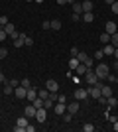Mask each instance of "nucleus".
<instances>
[{
    "label": "nucleus",
    "instance_id": "f257e3e1",
    "mask_svg": "<svg viewBox=\"0 0 118 132\" xmlns=\"http://www.w3.org/2000/svg\"><path fill=\"white\" fill-rule=\"evenodd\" d=\"M95 73H96V77H98V79H106V75L110 73V69H108L106 63H98L96 69H95Z\"/></svg>",
    "mask_w": 118,
    "mask_h": 132
},
{
    "label": "nucleus",
    "instance_id": "f03ea898",
    "mask_svg": "<svg viewBox=\"0 0 118 132\" xmlns=\"http://www.w3.org/2000/svg\"><path fill=\"white\" fill-rule=\"evenodd\" d=\"M83 77H85V81L89 83V85H96V83H98V77H96V73L93 71V69H87V73H85Z\"/></svg>",
    "mask_w": 118,
    "mask_h": 132
},
{
    "label": "nucleus",
    "instance_id": "7ed1b4c3",
    "mask_svg": "<svg viewBox=\"0 0 118 132\" xmlns=\"http://www.w3.org/2000/svg\"><path fill=\"white\" fill-rule=\"evenodd\" d=\"M35 120L38 122H45L47 120V109H45V106H41V109L35 110Z\"/></svg>",
    "mask_w": 118,
    "mask_h": 132
},
{
    "label": "nucleus",
    "instance_id": "20e7f679",
    "mask_svg": "<svg viewBox=\"0 0 118 132\" xmlns=\"http://www.w3.org/2000/svg\"><path fill=\"white\" fill-rule=\"evenodd\" d=\"M45 89H47L49 93H57V91H59V83H57L55 79H47V83H45Z\"/></svg>",
    "mask_w": 118,
    "mask_h": 132
},
{
    "label": "nucleus",
    "instance_id": "39448f33",
    "mask_svg": "<svg viewBox=\"0 0 118 132\" xmlns=\"http://www.w3.org/2000/svg\"><path fill=\"white\" fill-rule=\"evenodd\" d=\"M53 109H55V114L57 116H63L65 112H67V105H65V103H55Z\"/></svg>",
    "mask_w": 118,
    "mask_h": 132
},
{
    "label": "nucleus",
    "instance_id": "423d86ee",
    "mask_svg": "<svg viewBox=\"0 0 118 132\" xmlns=\"http://www.w3.org/2000/svg\"><path fill=\"white\" fill-rule=\"evenodd\" d=\"M14 95H16L18 99H26V95H28V89L22 87V85H18V87L14 89Z\"/></svg>",
    "mask_w": 118,
    "mask_h": 132
},
{
    "label": "nucleus",
    "instance_id": "0eeeda50",
    "mask_svg": "<svg viewBox=\"0 0 118 132\" xmlns=\"http://www.w3.org/2000/svg\"><path fill=\"white\" fill-rule=\"evenodd\" d=\"M35 106L34 105H28L26 109H24V116H28V118H35Z\"/></svg>",
    "mask_w": 118,
    "mask_h": 132
},
{
    "label": "nucleus",
    "instance_id": "6e6552de",
    "mask_svg": "<svg viewBox=\"0 0 118 132\" xmlns=\"http://www.w3.org/2000/svg\"><path fill=\"white\" fill-rule=\"evenodd\" d=\"M87 97H89L87 89H75V99H77V101H85Z\"/></svg>",
    "mask_w": 118,
    "mask_h": 132
},
{
    "label": "nucleus",
    "instance_id": "1a4fd4ad",
    "mask_svg": "<svg viewBox=\"0 0 118 132\" xmlns=\"http://www.w3.org/2000/svg\"><path fill=\"white\" fill-rule=\"evenodd\" d=\"M67 112H71V114H77V112H79V101L77 99L67 105Z\"/></svg>",
    "mask_w": 118,
    "mask_h": 132
},
{
    "label": "nucleus",
    "instance_id": "9d476101",
    "mask_svg": "<svg viewBox=\"0 0 118 132\" xmlns=\"http://www.w3.org/2000/svg\"><path fill=\"white\" fill-rule=\"evenodd\" d=\"M101 95H102V97H106V99H108V97H112V89H110V85H102V83H101Z\"/></svg>",
    "mask_w": 118,
    "mask_h": 132
},
{
    "label": "nucleus",
    "instance_id": "9b49d317",
    "mask_svg": "<svg viewBox=\"0 0 118 132\" xmlns=\"http://www.w3.org/2000/svg\"><path fill=\"white\" fill-rule=\"evenodd\" d=\"M26 99H28L30 103H32V101H35V99H38V89L30 87V89H28V95H26Z\"/></svg>",
    "mask_w": 118,
    "mask_h": 132
},
{
    "label": "nucleus",
    "instance_id": "f8f14e48",
    "mask_svg": "<svg viewBox=\"0 0 118 132\" xmlns=\"http://www.w3.org/2000/svg\"><path fill=\"white\" fill-rule=\"evenodd\" d=\"M114 50H116V47H114L112 44H104V47H102V53H104V55H114Z\"/></svg>",
    "mask_w": 118,
    "mask_h": 132
},
{
    "label": "nucleus",
    "instance_id": "ddd939ff",
    "mask_svg": "<svg viewBox=\"0 0 118 132\" xmlns=\"http://www.w3.org/2000/svg\"><path fill=\"white\" fill-rule=\"evenodd\" d=\"M87 69H89V67L85 65V63H79V65H77V69H75V73H77L79 77H83L85 73H87Z\"/></svg>",
    "mask_w": 118,
    "mask_h": 132
},
{
    "label": "nucleus",
    "instance_id": "4468645a",
    "mask_svg": "<svg viewBox=\"0 0 118 132\" xmlns=\"http://www.w3.org/2000/svg\"><path fill=\"white\" fill-rule=\"evenodd\" d=\"M81 6H83V12H93V2L90 0H83Z\"/></svg>",
    "mask_w": 118,
    "mask_h": 132
},
{
    "label": "nucleus",
    "instance_id": "2eb2a0df",
    "mask_svg": "<svg viewBox=\"0 0 118 132\" xmlns=\"http://www.w3.org/2000/svg\"><path fill=\"white\" fill-rule=\"evenodd\" d=\"M81 20H85L87 24H90L93 20H95V16H93V12H83V16H81Z\"/></svg>",
    "mask_w": 118,
    "mask_h": 132
},
{
    "label": "nucleus",
    "instance_id": "dca6fc26",
    "mask_svg": "<svg viewBox=\"0 0 118 132\" xmlns=\"http://www.w3.org/2000/svg\"><path fill=\"white\" fill-rule=\"evenodd\" d=\"M106 34H110V36L116 34V24L114 22H106Z\"/></svg>",
    "mask_w": 118,
    "mask_h": 132
},
{
    "label": "nucleus",
    "instance_id": "f3484780",
    "mask_svg": "<svg viewBox=\"0 0 118 132\" xmlns=\"http://www.w3.org/2000/svg\"><path fill=\"white\" fill-rule=\"evenodd\" d=\"M73 14L83 16V6H81V2H75V4H73Z\"/></svg>",
    "mask_w": 118,
    "mask_h": 132
},
{
    "label": "nucleus",
    "instance_id": "a211bd4d",
    "mask_svg": "<svg viewBox=\"0 0 118 132\" xmlns=\"http://www.w3.org/2000/svg\"><path fill=\"white\" fill-rule=\"evenodd\" d=\"M79 63H81V61H79L77 57H71V61H69V67H71V71H75V69H77Z\"/></svg>",
    "mask_w": 118,
    "mask_h": 132
},
{
    "label": "nucleus",
    "instance_id": "6ab92c4d",
    "mask_svg": "<svg viewBox=\"0 0 118 132\" xmlns=\"http://www.w3.org/2000/svg\"><path fill=\"white\" fill-rule=\"evenodd\" d=\"M106 103H108V106H110V109H114V106L118 105V99H116V97H108Z\"/></svg>",
    "mask_w": 118,
    "mask_h": 132
},
{
    "label": "nucleus",
    "instance_id": "aec40b11",
    "mask_svg": "<svg viewBox=\"0 0 118 132\" xmlns=\"http://www.w3.org/2000/svg\"><path fill=\"white\" fill-rule=\"evenodd\" d=\"M53 105H55V101H53V99H49V97H47V99L43 101V106H45V109H53Z\"/></svg>",
    "mask_w": 118,
    "mask_h": 132
},
{
    "label": "nucleus",
    "instance_id": "412c9836",
    "mask_svg": "<svg viewBox=\"0 0 118 132\" xmlns=\"http://www.w3.org/2000/svg\"><path fill=\"white\" fill-rule=\"evenodd\" d=\"M32 105H34L35 109H41V106H43V99H41V97H38L35 101H32Z\"/></svg>",
    "mask_w": 118,
    "mask_h": 132
},
{
    "label": "nucleus",
    "instance_id": "4be33fe9",
    "mask_svg": "<svg viewBox=\"0 0 118 132\" xmlns=\"http://www.w3.org/2000/svg\"><path fill=\"white\" fill-rule=\"evenodd\" d=\"M101 42L102 44H110V34H106V32L101 34Z\"/></svg>",
    "mask_w": 118,
    "mask_h": 132
},
{
    "label": "nucleus",
    "instance_id": "5701e85b",
    "mask_svg": "<svg viewBox=\"0 0 118 132\" xmlns=\"http://www.w3.org/2000/svg\"><path fill=\"white\" fill-rule=\"evenodd\" d=\"M38 97H41V99H47V97H49V91H47V89H41V91H38Z\"/></svg>",
    "mask_w": 118,
    "mask_h": 132
},
{
    "label": "nucleus",
    "instance_id": "b1692460",
    "mask_svg": "<svg viewBox=\"0 0 118 132\" xmlns=\"http://www.w3.org/2000/svg\"><path fill=\"white\" fill-rule=\"evenodd\" d=\"M77 59H79V61H81V63H85V61L89 59V55L85 53V51H79V55H77Z\"/></svg>",
    "mask_w": 118,
    "mask_h": 132
},
{
    "label": "nucleus",
    "instance_id": "393cba45",
    "mask_svg": "<svg viewBox=\"0 0 118 132\" xmlns=\"http://www.w3.org/2000/svg\"><path fill=\"white\" fill-rule=\"evenodd\" d=\"M12 93H14V87H12L10 83H6L4 85V95H12Z\"/></svg>",
    "mask_w": 118,
    "mask_h": 132
},
{
    "label": "nucleus",
    "instance_id": "a878e982",
    "mask_svg": "<svg viewBox=\"0 0 118 132\" xmlns=\"http://www.w3.org/2000/svg\"><path fill=\"white\" fill-rule=\"evenodd\" d=\"M110 44H112L114 47H118V32H116V34H112V36H110Z\"/></svg>",
    "mask_w": 118,
    "mask_h": 132
},
{
    "label": "nucleus",
    "instance_id": "bb28decb",
    "mask_svg": "<svg viewBox=\"0 0 118 132\" xmlns=\"http://www.w3.org/2000/svg\"><path fill=\"white\" fill-rule=\"evenodd\" d=\"M61 28V22L59 20H51V30H59Z\"/></svg>",
    "mask_w": 118,
    "mask_h": 132
},
{
    "label": "nucleus",
    "instance_id": "cd10ccee",
    "mask_svg": "<svg viewBox=\"0 0 118 132\" xmlns=\"http://www.w3.org/2000/svg\"><path fill=\"white\" fill-rule=\"evenodd\" d=\"M24 45H26V47H30V45H34V38H30V36H26V39H24Z\"/></svg>",
    "mask_w": 118,
    "mask_h": 132
},
{
    "label": "nucleus",
    "instance_id": "c85d7f7f",
    "mask_svg": "<svg viewBox=\"0 0 118 132\" xmlns=\"http://www.w3.org/2000/svg\"><path fill=\"white\" fill-rule=\"evenodd\" d=\"M14 47H24V39H22V38L14 39Z\"/></svg>",
    "mask_w": 118,
    "mask_h": 132
},
{
    "label": "nucleus",
    "instance_id": "c756f323",
    "mask_svg": "<svg viewBox=\"0 0 118 132\" xmlns=\"http://www.w3.org/2000/svg\"><path fill=\"white\" fill-rule=\"evenodd\" d=\"M20 85H22V87H26V89H30V87H32L30 79H22V81H20Z\"/></svg>",
    "mask_w": 118,
    "mask_h": 132
},
{
    "label": "nucleus",
    "instance_id": "7c9ffc66",
    "mask_svg": "<svg viewBox=\"0 0 118 132\" xmlns=\"http://www.w3.org/2000/svg\"><path fill=\"white\" fill-rule=\"evenodd\" d=\"M41 28H43V30H51V20H43Z\"/></svg>",
    "mask_w": 118,
    "mask_h": 132
},
{
    "label": "nucleus",
    "instance_id": "2f4dec72",
    "mask_svg": "<svg viewBox=\"0 0 118 132\" xmlns=\"http://www.w3.org/2000/svg\"><path fill=\"white\" fill-rule=\"evenodd\" d=\"M57 103H65L67 105V97L65 95H57Z\"/></svg>",
    "mask_w": 118,
    "mask_h": 132
},
{
    "label": "nucleus",
    "instance_id": "473e14b6",
    "mask_svg": "<svg viewBox=\"0 0 118 132\" xmlns=\"http://www.w3.org/2000/svg\"><path fill=\"white\" fill-rule=\"evenodd\" d=\"M71 118H73L71 112H65V114H63V120H65V122H71Z\"/></svg>",
    "mask_w": 118,
    "mask_h": 132
},
{
    "label": "nucleus",
    "instance_id": "72a5a7b5",
    "mask_svg": "<svg viewBox=\"0 0 118 132\" xmlns=\"http://www.w3.org/2000/svg\"><path fill=\"white\" fill-rule=\"evenodd\" d=\"M8 83H10V85H12L14 89H16L18 85H20V81H18V79H8Z\"/></svg>",
    "mask_w": 118,
    "mask_h": 132
},
{
    "label": "nucleus",
    "instance_id": "f704fd0d",
    "mask_svg": "<svg viewBox=\"0 0 118 132\" xmlns=\"http://www.w3.org/2000/svg\"><path fill=\"white\" fill-rule=\"evenodd\" d=\"M83 130H85V132H93V130H95V126H93V124H85Z\"/></svg>",
    "mask_w": 118,
    "mask_h": 132
},
{
    "label": "nucleus",
    "instance_id": "c9c22d12",
    "mask_svg": "<svg viewBox=\"0 0 118 132\" xmlns=\"http://www.w3.org/2000/svg\"><path fill=\"white\" fill-rule=\"evenodd\" d=\"M110 8H112L114 14H118V0H114V4H110Z\"/></svg>",
    "mask_w": 118,
    "mask_h": 132
},
{
    "label": "nucleus",
    "instance_id": "e433bc0d",
    "mask_svg": "<svg viewBox=\"0 0 118 132\" xmlns=\"http://www.w3.org/2000/svg\"><path fill=\"white\" fill-rule=\"evenodd\" d=\"M106 81L108 83H114V81H116V75H110V73H108V75H106Z\"/></svg>",
    "mask_w": 118,
    "mask_h": 132
},
{
    "label": "nucleus",
    "instance_id": "4c0bfd02",
    "mask_svg": "<svg viewBox=\"0 0 118 132\" xmlns=\"http://www.w3.org/2000/svg\"><path fill=\"white\" fill-rule=\"evenodd\" d=\"M102 55H104V53H102V50L95 51V59H102Z\"/></svg>",
    "mask_w": 118,
    "mask_h": 132
},
{
    "label": "nucleus",
    "instance_id": "58836bf2",
    "mask_svg": "<svg viewBox=\"0 0 118 132\" xmlns=\"http://www.w3.org/2000/svg\"><path fill=\"white\" fill-rule=\"evenodd\" d=\"M79 55V47H71V57H77Z\"/></svg>",
    "mask_w": 118,
    "mask_h": 132
},
{
    "label": "nucleus",
    "instance_id": "ea45409f",
    "mask_svg": "<svg viewBox=\"0 0 118 132\" xmlns=\"http://www.w3.org/2000/svg\"><path fill=\"white\" fill-rule=\"evenodd\" d=\"M6 55H8V51H6V50H4V47H0V59H4Z\"/></svg>",
    "mask_w": 118,
    "mask_h": 132
},
{
    "label": "nucleus",
    "instance_id": "a19ab883",
    "mask_svg": "<svg viewBox=\"0 0 118 132\" xmlns=\"http://www.w3.org/2000/svg\"><path fill=\"white\" fill-rule=\"evenodd\" d=\"M0 24H2V28H4L6 24H8V18H6V16H0Z\"/></svg>",
    "mask_w": 118,
    "mask_h": 132
},
{
    "label": "nucleus",
    "instance_id": "79ce46f5",
    "mask_svg": "<svg viewBox=\"0 0 118 132\" xmlns=\"http://www.w3.org/2000/svg\"><path fill=\"white\" fill-rule=\"evenodd\" d=\"M6 36H8V34H6L4 30H0V42H4V39H6Z\"/></svg>",
    "mask_w": 118,
    "mask_h": 132
},
{
    "label": "nucleus",
    "instance_id": "37998d69",
    "mask_svg": "<svg viewBox=\"0 0 118 132\" xmlns=\"http://www.w3.org/2000/svg\"><path fill=\"white\" fill-rule=\"evenodd\" d=\"M71 18H73V22H79V20H81V16H79V14H73Z\"/></svg>",
    "mask_w": 118,
    "mask_h": 132
},
{
    "label": "nucleus",
    "instance_id": "c03bdc74",
    "mask_svg": "<svg viewBox=\"0 0 118 132\" xmlns=\"http://www.w3.org/2000/svg\"><path fill=\"white\" fill-rule=\"evenodd\" d=\"M35 126H32V124H28V128H26V132H34Z\"/></svg>",
    "mask_w": 118,
    "mask_h": 132
},
{
    "label": "nucleus",
    "instance_id": "a18cd8bd",
    "mask_svg": "<svg viewBox=\"0 0 118 132\" xmlns=\"http://www.w3.org/2000/svg\"><path fill=\"white\" fill-rule=\"evenodd\" d=\"M0 83H6V77H4V73H0Z\"/></svg>",
    "mask_w": 118,
    "mask_h": 132
},
{
    "label": "nucleus",
    "instance_id": "49530a36",
    "mask_svg": "<svg viewBox=\"0 0 118 132\" xmlns=\"http://www.w3.org/2000/svg\"><path fill=\"white\" fill-rule=\"evenodd\" d=\"M57 4H59V6H63V4H67V0H57Z\"/></svg>",
    "mask_w": 118,
    "mask_h": 132
},
{
    "label": "nucleus",
    "instance_id": "de8ad7c7",
    "mask_svg": "<svg viewBox=\"0 0 118 132\" xmlns=\"http://www.w3.org/2000/svg\"><path fill=\"white\" fill-rule=\"evenodd\" d=\"M114 57H116V61H118V47L114 50Z\"/></svg>",
    "mask_w": 118,
    "mask_h": 132
},
{
    "label": "nucleus",
    "instance_id": "09e8293b",
    "mask_svg": "<svg viewBox=\"0 0 118 132\" xmlns=\"http://www.w3.org/2000/svg\"><path fill=\"white\" fill-rule=\"evenodd\" d=\"M104 2H106V4H114V0H104Z\"/></svg>",
    "mask_w": 118,
    "mask_h": 132
},
{
    "label": "nucleus",
    "instance_id": "8fccbe9b",
    "mask_svg": "<svg viewBox=\"0 0 118 132\" xmlns=\"http://www.w3.org/2000/svg\"><path fill=\"white\" fill-rule=\"evenodd\" d=\"M67 4H75V0H67Z\"/></svg>",
    "mask_w": 118,
    "mask_h": 132
},
{
    "label": "nucleus",
    "instance_id": "3c124183",
    "mask_svg": "<svg viewBox=\"0 0 118 132\" xmlns=\"http://www.w3.org/2000/svg\"><path fill=\"white\" fill-rule=\"evenodd\" d=\"M34 2H38V4H41V2H43V0H34Z\"/></svg>",
    "mask_w": 118,
    "mask_h": 132
},
{
    "label": "nucleus",
    "instance_id": "603ef678",
    "mask_svg": "<svg viewBox=\"0 0 118 132\" xmlns=\"http://www.w3.org/2000/svg\"><path fill=\"white\" fill-rule=\"evenodd\" d=\"M114 67H116V71H118V61H116V63H114Z\"/></svg>",
    "mask_w": 118,
    "mask_h": 132
},
{
    "label": "nucleus",
    "instance_id": "864d4df0",
    "mask_svg": "<svg viewBox=\"0 0 118 132\" xmlns=\"http://www.w3.org/2000/svg\"><path fill=\"white\" fill-rule=\"evenodd\" d=\"M28 2H34V0H28Z\"/></svg>",
    "mask_w": 118,
    "mask_h": 132
},
{
    "label": "nucleus",
    "instance_id": "5fc2aeb1",
    "mask_svg": "<svg viewBox=\"0 0 118 132\" xmlns=\"http://www.w3.org/2000/svg\"><path fill=\"white\" fill-rule=\"evenodd\" d=\"M0 30H2V24H0Z\"/></svg>",
    "mask_w": 118,
    "mask_h": 132
},
{
    "label": "nucleus",
    "instance_id": "6e6d98bb",
    "mask_svg": "<svg viewBox=\"0 0 118 132\" xmlns=\"http://www.w3.org/2000/svg\"><path fill=\"white\" fill-rule=\"evenodd\" d=\"M116 120H118V114H116Z\"/></svg>",
    "mask_w": 118,
    "mask_h": 132
},
{
    "label": "nucleus",
    "instance_id": "4d7b16f0",
    "mask_svg": "<svg viewBox=\"0 0 118 132\" xmlns=\"http://www.w3.org/2000/svg\"><path fill=\"white\" fill-rule=\"evenodd\" d=\"M116 83H118V77H116Z\"/></svg>",
    "mask_w": 118,
    "mask_h": 132
}]
</instances>
